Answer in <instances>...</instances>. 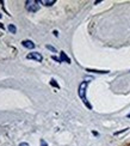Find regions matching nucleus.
<instances>
[{
	"mask_svg": "<svg viewBox=\"0 0 130 146\" xmlns=\"http://www.w3.org/2000/svg\"><path fill=\"white\" fill-rule=\"evenodd\" d=\"M50 84L53 85V86H55V88H57V89L60 88V86H59V84H56V82H55V79H51V80H50Z\"/></svg>",
	"mask_w": 130,
	"mask_h": 146,
	"instance_id": "9",
	"label": "nucleus"
},
{
	"mask_svg": "<svg viewBox=\"0 0 130 146\" xmlns=\"http://www.w3.org/2000/svg\"><path fill=\"white\" fill-rule=\"evenodd\" d=\"M55 3V0H41L40 1V4H42V5H44V6H51V5H54Z\"/></svg>",
	"mask_w": 130,
	"mask_h": 146,
	"instance_id": "6",
	"label": "nucleus"
},
{
	"mask_svg": "<svg viewBox=\"0 0 130 146\" xmlns=\"http://www.w3.org/2000/svg\"><path fill=\"white\" fill-rule=\"evenodd\" d=\"M129 117H130V115H129Z\"/></svg>",
	"mask_w": 130,
	"mask_h": 146,
	"instance_id": "16",
	"label": "nucleus"
},
{
	"mask_svg": "<svg viewBox=\"0 0 130 146\" xmlns=\"http://www.w3.org/2000/svg\"><path fill=\"white\" fill-rule=\"evenodd\" d=\"M22 44L25 48H28V49H34V48H35V43L32 41H30V40H24L22 42Z\"/></svg>",
	"mask_w": 130,
	"mask_h": 146,
	"instance_id": "4",
	"label": "nucleus"
},
{
	"mask_svg": "<svg viewBox=\"0 0 130 146\" xmlns=\"http://www.w3.org/2000/svg\"><path fill=\"white\" fill-rule=\"evenodd\" d=\"M60 60H61V62L63 61V62H67V64H71V59L66 55L65 52H61L60 53Z\"/></svg>",
	"mask_w": 130,
	"mask_h": 146,
	"instance_id": "5",
	"label": "nucleus"
},
{
	"mask_svg": "<svg viewBox=\"0 0 130 146\" xmlns=\"http://www.w3.org/2000/svg\"><path fill=\"white\" fill-rule=\"evenodd\" d=\"M25 7L29 12H37L40 9V1H35V0H28V1L25 3Z\"/></svg>",
	"mask_w": 130,
	"mask_h": 146,
	"instance_id": "2",
	"label": "nucleus"
},
{
	"mask_svg": "<svg viewBox=\"0 0 130 146\" xmlns=\"http://www.w3.org/2000/svg\"><path fill=\"white\" fill-rule=\"evenodd\" d=\"M26 59H30V60H36V61L41 62L42 60H43V56L41 55L40 53L34 52V53H30V54H28V55H26Z\"/></svg>",
	"mask_w": 130,
	"mask_h": 146,
	"instance_id": "3",
	"label": "nucleus"
},
{
	"mask_svg": "<svg viewBox=\"0 0 130 146\" xmlns=\"http://www.w3.org/2000/svg\"><path fill=\"white\" fill-rule=\"evenodd\" d=\"M19 146H29V144L28 143H22V144H19Z\"/></svg>",
	"mask_w": 130,
	"mask_h": 146,
	"instance_id": "13",
	"label": "nucleus"
},
{
	"mask_svg": "<svg viewBox=\"0 0 130 146\" xmlns=\"http://www.w3.org/2000/svg\"><path fill=\"white\" fill-rule=\"evenodd\" d=\"M86 71L92 73H99V74H106V73H109V71H98V70H91V68H86Z\"/></svg>",
	"mask_w": 130,
	"mask_h": 146,
	"instance_id": "7",
	"label": "nucleus"
},
{
	"mask_svg": "<svg viewBox=\"0 0 130 146\" xmlns=\"http://www.w3.org/2000/svg\"><path fill=\"white\" fill-rule=\"evenodd\" d=\"M47 48L49 50H51V52H54V53H56V49H55L54 47H51V46H49V44H47Z\"/></svg>",
	"mask_w": 130,
	"mask_h": 146,
	"instance_id": "10",
	"label": "nucleus"
},
{
	"mask_svg": "<svg viewBox=\"0 0 130 146\" xmlns=\"http://www.w3.org/2000/svg\"><path fill=\"white\" fill-rule=\"evenodd\" d=\"M0 18H1V13H0Z\"/></svg>",
	"mask_w": 130,
	"mask_h": 146,
	"instance_id": "15",
	"label": "nucleus"
},
{
	"mask_svg": "<svg viewBox=\"0 0 130 146\" xmlns=\"http://www.w3.org/2000/svg\"><path fill=\"white\" fill-rule=\"evenodd\" d=\"M0 28H1V29H4V25H3V24H0Z\"/></svg>",
	"mask_w": 130,
	"mask_h": 146,
	"instance_id": "14",
	"label": "nucleus"
},
{
	"mask_svg": "<svg viewBox=\"0 0 130 146\" xmlns=\"http://www.w3.org/2000/svg\"><path fill=\"white\" fill-rule=\"evenodd\" d=\"M51 59H53V60H55V61H57V62H61V60H60L57 56H53Z\"/></svg>",
	"mask_w": 130,
	"mask_h": 146,
	"instance_id": "11",
	"label": "nucleus"
},
{
	"mask_svg": "<svg viewBox=\"0 0 130 146\" xmlns=\"http://www.w3.org/2000/svg\"><path fill=\"white\" fill-rule=\"evenodd\" d=\"M9 30H10L12 34H16L17 33V29H16V27L13 25V24H10V25H9Z\"/></svg>",
	"mask_w": 130,
	"mask_h": 146,
	"instance_id": "8",
	"label": "nucleus"
},
{
	"mask_svg": "<svg viewBox=\"0 0 130 146\" xmlns=\"http://www.w3.org/2000/svg\"><path fill=\"white\" fill-rule=\"evenodd\" d=\"M87 86H88V82H82L81 84L79 85L78 94H79V97L81 98V101L84 102V104L88 109H92V106L90 104V102L87 101V98H86V90H87Z\"/></svg>",
	"mask_w": 130,
	"mask_h": 146,
	"instance_id": "1",
	"label": "nucleus"
},
{
	"mask_svg": "<svg viewBox=\"0 0 130 146\" xmlns=\"http://www.w3.org/2000/svg\"><path fill=\"white\" fill-rule=\"evenodd\" d=\"M41 146H48V145H47V143H46L44 140H43V139L41 140Z\"/></svg>",
	"mask_w": 130,
	"mask_h": 146,
	"instance_id": "12",
	"label": "nucleus"
}]
</instances>
